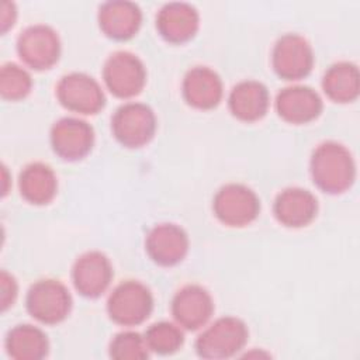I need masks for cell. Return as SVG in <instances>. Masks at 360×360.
Instances as JSON below:
<instances>
[{"label": "cell", "mask_w": 360, "mask_h": 360, "mask_svg": "<svg viewBox=\"0 0 360 360\" xmlns=\"http://www.w3.org/2000/svg\"><path fill=\"white\" fill-rule=\"evenodd\" d=\"M112 280V266L110 259L98 252L90 250L80 255L72 267V281L75 288L87 298L100 297Z\"/></svg>", "instance_id": "cell-12"}, {"label": "cell", "mask_w": 360, "mask_h": 360, "mask_svg": "<svg viewBox=\"0 0 360 360\" xmlns=\"http://www.w3.org/2000/svg\"><path fill=\"white\" fill-rule=\"evenodd\" d=\"M198 11L188 3H167L156 14V28L159 34L172 44L190 41L198 31Z\"/></svg>", "instance_id": "cell-18"}, {"label": "cell", "mask_w": 360, "mask_h": 360, "mask_svg": "<svg viewBox=\"0 0 360 360\" xmlns=\"http://www.w3.org/2000/svg\"><path fill=\"white\" fill-rule=\"evenodd\" d=\"M183 97L188 105L198 110L217 107L224 94L219 75L208 66L191 68L183 79Z\"/></svg>", "instance_id": "cell-17"}, {"label": "cell", "mask_w": 360, "mask_h": 360, "mask_svg": "<svg viewBox=\"0 0 360 360\" xmlns=\"http://www.w3.org/2000/svg\"><path fill=\"white\" fill-rule=\"evenodd\" d=\"M212 210L222 224L245 226L259 215L260 200L250 187L240 183H228L214 195Z\"/></svg>", "instance_id": "cell-6"}, {"label": "cell", "mask_w": 360, "mask_h": 360, "mask_svg": "<svg viewBox=\"0 0 360 360\" xmlns=\"http://www.w3.org/2000/svg\"><path fill=\"white\" fill-rule=\"evenodd\" d=\"M248 326L236 316H222L204 329L195 340V352L202 359H228L243 349Z\"/></svg>", "instance_id": "cell-2"}, {"label": "cell", "mask_w": 360, "mask_h": 360, "mask_svg": "<svg viewBox=\"0 0 360 360\" xmlns=\"http://www.w3.org/2000/svg\"><path fill=\"white\" fill-rule=\"evenodd\" d=\"M32 89L30 73L17 63H4L0 69V94L4 100L25 98Z\"/></svg>", "instance_id": "cell-25"}, {"label": "cell", "mask_w": 360, "mask_h": 360, "mask_svg": "<svg viewBox=\"0 0 360 360\" xmlns=\"http://www.w3.org/2000/svg\"><path fill=\"white\" fill-rule=\"evenodd\" d=\"M314 183L325 193L340 194L356 179V163L349 149L335 141L319 143L309 160Z\"/></svg>", "instance_id": "cell-1"}, {"label": "cell", "mask_w": 360, "mask_h": 360, "mask_svg": "<svg viewBox=\"0 0 360 360\" xmlns=\"http://www.w3.org/2000/svg\"><path fill=\"white\" fill-rule=\"evenodd\" d=\"M18 187L25 201L42 205L53 200L58 190V179L51 166L42 162H34L21 170Z\"/></svg>", "instance_id": "cell-21"}, {"label": "cell", "mask_w": 360, "mask_h": 360, "mask_svg": "<svg viewBox=\"0 0 360 360\" xmlns=\"http://www.w3.org/2000/svg\"><path fill=\"white\" fill-rule=\"evenodd\" d=\"M0 295H1V311H7L15 301L18 287L17 281L13 277V274L7 273L6 270H1L0 273Z\"/></svg>", "instance_id": "cell-27"}, {"label": "cell", "mask_w": 360, "mask_h": 360, "mask_svg": "<svg viewBox=\"0 0 360 360\" xmlns=\"http://www.w3.org/2000/svg\"><path fill=\"white\" fill-rule=\"evenodd\" d=\"M322 89L336 103H350L357 98L360 89L359 69L352 62H338L323 75Z\"/></svg>", "instance_id": "cell-23"}, {"label": "cell", "mask_w": 360, "mask_h": 360, "mask_svg": "<svg viewBox=\"0 0 360 360\" xmlns=\"http://www.w3.org/2000/svg\"><path fill=\"white\" fill-rule=\"evenodd\" d=\"M323 108L321 96L308 86H288L276 97L277 114L290 124H307L316 120Z\"/></svg>", "instance_id": "cell-15"}, {"label": "cell", "mask_w": 360, "mask_h": 360, "mask_svg": "<svg viewBox=\"0 0 360 360\" xmlns=\"http://www.w3.org/2000/svg\"><path fill=\"white\" fill-rule=\"evenodd\" d=\"M188 235L186 231L170 222L155 225L145 240L149 257L160 266H174L180 263L188 252Z\"/></svg>", "instance_id": "cell-14"}, {"label": "cell", "mask_w": 360, "mask_h": 360, "mask_svg": "<svg viewBox=\"0 0 360 360\" xmlns=\"http://www.w3.org/2000/svg\"><path fill=\"white\" fill-rule=\"evenodd\" d=\"M214 312V301L210 292L197 284L180 288L172 300V315L180 328L197 330L204 326Z\"/></svg>", "instance_id": "cell-13"}, {"label": "cell", "mask_w": 360, "mask_h": 360, "mask_svg": "<svg viewBox=\"0 0 360 360\" xmlns=\"http://www.w3.org/2000/svg\"><path fill=\"white\" fill-rule=\"evenodd\" d=\"M273 212L276 219L284 226L302 228L315 219L318 200L309 190L288 187L277 194Z\"/></svg>", "instance_id": "cell-16"}, {"label": "cell", "mask_w": 360, "mask_h": 360, "mask_svg": "<svg viewBox=\"0 0 360 360\" xmlns=\"http://www.w3.org/2000/svg\"><path fill=\"white\" fill-rule=\"evenodd\" d=\"M56 97L69 111L86 115L98 112L105 104L100 83L82 72L65 75L56 84Z\"/></svg>", "instance_id": "cell-9"}, {"label": "cell", "mask_w": 360, "mask_h": 360, "mask_svg": "<svg viewBox=\"0 0 360 360\" xmlns=\"http://www.w3.org/2000/svg\"><path fill=\"white\" fill-rule=\"evenodd\" d=\"M153 309L150 290L136 280L120 283L108 297L107 312L122 326H136L146 321Z\"/></svg>", "instance_id": "cell-4"}, {"label": "cell", "mask_w": 360, "mask_h": 360, "mask_svg": "<svg viewBox=\"0 0 360 360\" xmlns=\"http://www.w3.org/2000/svg\"><path fill=\"white\" fill-rule=\"evenodd\" d=\"M103 80L114 96L131 98L143 89L146 69L136 55L128 51H118L107 58L103 68Z\"/></svg>", "instance_id": "cell-7"}, {"label": "cell", "mask_w": 360, "mask_h": 360, "mask_svg": "<svg viewBox=\"0 0 360 360\" xmlns=\"http://www.w3.org/2000/svg\"><path fill=\"white\" fill-rule=\"evenodd\" d=\"M97 18L101 31L107 37L125 41L138 32L142 24V11L132 1L114 0L100 6Z\"/></svg>", "instance_id": "cell-19"}, {"label": "cell", "mask_w": 360, "mask_h": 360, "mask_svg": "<svg viewBox=\"0 0 360 360\" xmlns=\"http://www.w3.org/2000/svg\"><path fill=\"white\" fill-rule=\"evenodd\" d=\"M270 96L267 87L257 80H242L235 84L228 97V107L233 117L245 122L263 118L269 110Z\"/></svg>", "instance_id": "cell-20"}, {"label": "cell", "mask_w": 360, "mask_h": 360, "mask_svg": "<svg viewBox=\"0 0 360 360\" xmlns=\"http://www.w3.org/2000/svg\"><path fill=\"white\" fill-rule=\"evenodd\" d=\"M30 315L41 323L55 325L68 318L72 309V295L59 280L44 278L35 281L25 298Z\"/></svg>", "instance_id": "cell-3"}, {"label": "cell", "mask_w": 360, "mask_h": 360, "mask_svg": "<svg viewBox=\"0 0 360 360\" xmlns=\"http://www.w3.org/2000/svg\"><path fill=\"white\" fill-rule=\"evenodd\" d=\"M156 115L153 110L136 101L118 107L111 118V129L115 139L127 148L146 145L156 132Z\"/></svg>", "instance_id": "cell-5"}, {"label": "cell", "mask_w": 360, "mask_h": 360, "mask_svg": "<svg viewBox=\"0 0 360 360\" xmlns=\"http://www.w3.org/2000/svg\"><path fill=\"white\" fill-rule=\"evenodd\" d=\"M20 59L35 70L53 66L60 56V39L58 32L46 24L27 27L17 39Z\"/></svg>", "instance_id": "cell-8"}, {"label": "cell", "mask_w": 360, "mask_h": 360, "mask_svg": "<svg viewBox=\"0 0 360 360\" xmlns=\"http://www.w3.org/2000/svg\"><path fill=\"white\" fill-rule=\"evenodd\" d=\"M149 352L145 338L131 330L117 333L110 343V356L117 360H142Z\"/></svg>", "instance_id": "cell-26"}, {"label": "cell", "mask_w": 360, "mask_h": 360, "mask_svg": "<svg viewBox=\"0 0 360 360\" xmlns=\"http://www.w3.org/2000/svg\"><path fill=\"white\" fill-rule=\"evenodd\" d=\"M15 17H17V11H15L14 3L3 1L1 3V32L3 34L7 32V30L14 25Z\"/></svg>", "instance_id": "cell-28"}, {"label": "cell", "mask_w": 360, "mask_h": 360, "mask_svg": "<svg viewBox=\"0 0 360 360\" xmlns=\"http://www.w3.org/2000/svg\"><path fill=\"white\" fill-rule=\"evenodd\" d=\"M143 338L149 350L159 354H172L177 352L184 342L180 326L166 321L150 325Z\"/></svg>", "instance_id": "cell-24"}, {"label": "cell", "mask_w": 360, "mask_h": 360, "mask_svg": "<svg viewBox=\"0 0 360 360\" xmlns=\"http://www.w3.org/2000/svg\"><path fill=\"white\" fill-rule=\"evenodd\" d=\"M53 152L65 160H79L90 153L94 145V131L89 122L76 117H63L51 128Z\"/></svg>", "instance_id": "cell-11"}, {"label": "cell", "mask_w": 360, "mask_h": 360, "mask_svg": "<svg viewBox=\"0 0 360 360\" xmlns=\"http://www.w3.org/2000/svg\"><path fill=\"white\" fill-rule=\"evenodd\" d=\"M7 354L15 360H39L48 354L49 342L45 332L34 325H17L6 336Z\"/></svg>", "instance_id": "cell-22"}, {"label": "cell", "mask_w": 360, "mask_h": 360, "mask_svg": "<svg viewBox=\"0 0 360 360\" xmlns=\"http://www.w3.org/2000/svg\"><path fill=\"white\" fill-rule=\"evenodd\" d=\"M314 59L311 44L300 34H284L277 39L271 52L273 69L285 80H300L308 76Z\"/></svg>", "instance_id": "cell-10"}]
</instances>
